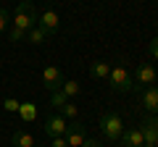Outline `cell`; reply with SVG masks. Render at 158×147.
I'll return each mask as SVG.
<instances>
[{
	"instance_id": "obj_21",
	"label": "cell",
	"mask_w": 158,
	"mask_h": 147,
	"mask_svg": "<svg viewBox=\"0 0 158 147\" xmlns=\"http://www.w3.org/2000/svg\"><path fill=\"white\" fill-rule=\"evenodd\" d=\"M148 53L153 55V61H158V37H153L150 45H148Z\"/></svg>"
},
{
	"instance_id": "obj_14",
	"label": "cell",
	"mask_w": 158,
	"mask_h": 147,
	"mask_svg": "<svg viewBox=\"0 0 158 147\" xmlns=\"http://www.w3.org/2000/svg\"><path fill=\"white\" fill-rule=\"evenodd\" d=\"M90 71H92V76H95V79H108V74H111V63L95 61V63H90Z\"/></svg>"
},
{
	"instance_id": "obj_8",
	"label": "cell",
	"mask_w": 158,
	"mask_h": 147,
	"mask_svg": "<svg viewBox=\"0 0 158 147\" xmlns=\"http://www.w3.org/2000/svg\"><path fill=\"white\" fill-rule=\"evenodd\" d=\"M42 81H45V89L48 92H58L63 84V74L58 66H48L45 71H42Z\"/></svg>"
},
{
	"instance_id": "obj_19",
	"label": "cell",
	"mask_w": 158,
	"mask_h": 147,
	"mask_svg": "<svg viewBox=\"0 0 158 147\" xmlns=\"http://www.w3.org/2000/svg\"><path fill=\"white\" fill-rule=\"evenodd\" d=\"M3 105H6V110H8V113H19V105H21V102H19V100H13V97H6V102H3Z\"/></svg>"
},
{
	"instance_id": "obj_4",
	"label": "cell",
	"mask_w": 158,
	"mask_h": 147,
	"mask_svg": "<svg viewBox=\"0 0 158 147\" xmlns=\"http://www.w3.org/2000/svg\"><path fill=\"white\" fill-rule=\"evenodd\" d=\"M156 79H158L156 68H153L150 63H140L137 71H135V92L145 89V87H156Z\"/></svg>"
},
{
	"instance_id": "obj_2",
	"label": "cell",
	"mask_w": 158,
	"mask_h": 147,
	"mask_svg": "<svg viewBox=\"0 0 158 147\" xmlns=\"http://www.w3.org/2000/svg\"><path fill=\"white\" fill-rule=\"evenodd\" d=\"M108 81H111L113 92H135V76L124 63H116L108 74Z\"/></svg>"
},
{
	"instance_id": "obj_13",
	"label": "cell",
	"mask_w": 158,
	"mask_h": 147,
	"mask_svg": "<svg viewBox=\"0 0 158 147\" xmlns=\"http://www.w3.org/2000/svg\"><path fill=\"white\" fill-rule=\"evenodd\" d=\"M24 40L29 42V45H42V42L48 40V32L42 26H34V29H29L27 32V37H24Z\"/></svg>"
},
{
	"instance_id": "obj_7",
	"label": "cell",
	"mask_w": 158,
	"mask_h": 147,
	"mask_svg": "<svg viewBox=\"0 0 158 147\" xmlns=\"http://www.w3.org/2000/svg\"><path fill=\"white\" fill-rule=\"evenodd\" d=\"M140 105L148 110V116H158V87L140 89Z\"/></svg>"
},
{
	"instance_id": "obj_6",
	"label": "cell",
	"mask_w": 158,
	"mask_h": 147,
	"mask_svg": "<svg viewBox=\"0 0 158 147\" xmlns=\"http://www.w3.org/2000/svg\"><path fill=\"white\" fill-rule=\"evenodd\" d=\"M63 139H66V145L69 147H82V142L87 139V131H85V124H79L77 118L69 124V129H66V134H63Z\"/></svg>"
},
{
	"instance_id": "obj_9",
	"label": "cell",
	"mask_w": 158,
	"mask_h": 147,
	"mask_svg": "<svg viewBox=\"0 0 158 147\" xmlns=\"http://www.w3.org/2000/svg\"><path fill=\"white\" fill-rule=\"evenodd\" d=\"M37 26H42L48 34H56V32H58V26H61V18H58V13L53 11V8H48V11H42V13H40Z\"/></svg>"
},
{
	"instance_id": "obj_23",
	"label": "cell",
	"mask_w": 158,
	"mask_h": 147,
	"mask_svg": "<svg viewBox=\"0 0 158 147\" xmlns=\"http://www.w3.org/2000/svg\"><path fill=\"white\" fill-rule=\"evenodd\" d=\"M82 147H106V145H103L100 139H85V142H82Z\"/></svg>"
},
{
	"instance_id": "obj_18",
	"label": "cell",
	"mask_w": 158,
	"mask_h": 147,
	"mask_svg": "<svg viewBox=\"0 0 158 147\" xmlns=\"http://www.w3.org/2000/svg\"><path fill=\"white\" fill-rule=\"evenodd\" d=\"M66 102H69L66 95H61V92H50V105H53V108H58V110H61Z\"/></svg>"
},
{
	"instance_id": "obj_15",
	"label": "cell",
	"mask_w": 158,
	"mask_h": 147,
	"mask_svg": "<svg viewBox=\"0 0 158 147\" xmlns=\"http://www.w3.org/2000/svg\"><path fill=\"white\" fill-rule=\"evenodd\" d=\"M58 92H61V95H66L69 97V100H71V97H77L79 95V92H82V87H79V81H74V79H63V84H61V89H58Z\"/></svg>"
},
{
	"instance_id": "obj_1",
	"label": "cell",
	"mask_w": 158,
	"mask_h": 147,
	"mask_svg": "<svg viewBox=\"0 0 158 147\" xmlns=\"http://www.w3.org/2000/svg\"><path fill=\"white\" fill-rule=\"evenodd\" d=\"M37 18H40V13H34L32 3H19L16 13L11 16V29H16V32L27 34L29 29L37 26Z\"/></svg>"
},
{
	"instance_id": "obj_24",
	"label": "cell",
	"mask_w": 158,
	"mask_h": 147,
	"mask_svg": "<svg viewBox=\"0 0 158 147\" xmlns=\"http://www.w3.org/2000/svg\"><path fill=\"white\" fill-rule=\"evenodd\" d=\"M19 3H34V0H19Z\"/></svg>"
},
{
	"instance_id": "obj_20",
	"label": "cell",
	"mask_w": 158,
	"mask_h": 147,
	"mask_svg": "<svg viewBox=\"0 0 158 147\" xmlns=\"http://www.w3.org/2000/svg\"><path fill=\"white\" fill-rule=\"evenodd\" d=\"M8 21H11V13H8L6 8H0V34H3V29L8 26Z\"/></svg>"
},
{
	"instance_id": "obj_10",
	"label": "cell",
	"mask_w": 158,
	"mask_h": 147,
	"mask_svg": "<svg viewBox=\"0 0 158 147\" xmlns=\"http://www.w3.org/2000/svg\"><path fill=\"white\" fill-rule=\"evenodd\" d=\"M66 129H69V121L63 118L61 113L50 116V118L45 121V134L48 137H63V134H66Z\"/></svg>"
},
{
	"instance_id": "obj_12",
	"label": "cell",
	"mask_w": 158,
	"mask_h": 147,
	"mask_svg": "<svg viewBox=\"0 0 158 147\" xmlns=\"http://www.w3.org/2000/svg\"><path fill=\"white\" fill-rule=\"evenodd\" d=\"M11 147H34V137L24 129H16L11 137Z\"/></svg>"
},
{
	"instance_id": "obj_17",
	"label": "cell",
	"mask_w": 158,
	"mask_h": 147,
	"mask_svg": "<svg viewBox=\"0 0 158 147\" xmlns=\"http://www.w3.org/2000/svg\"><path fill=\"white\" fill-rule=\"evenodd\" d=\"M61 116H63V118H66V121H69V118H71V121H74V118H77V116H79V108H77V105H74V102H71V100H69V102H66V105H63V108H61Z\"/></svg>"
},
{
	"instance_id": "obj_22",
	"label": "cell",
	"mask_w": 158,
	"mask_h": 147,
	"mask_svg": "<svg viewBox=\"0 0 158 147\" xmlns=\"http://www.w3.org/2000/svg\"><path fill=\"white\" fill-rule=\"evenodd\" d=\"M50 147H69L63 137H50Z\"/></svg>"
},
{
	"instance_id": "obj_3",
	"label": "cell",
	"mask_w": 158,
	"mask_h": 147,
	"mask_svg": "<svg viewBox=\"0 0 158 147\" xmlns=\"http://www.w3.org/2000/svg\"><path fill=\"white\" fill-rule=\"evenodd\" d=\"M98 126H100L103 137H106L108 142H118V137H121V131H124V121H121V116H118V113H113V110L100 113Z\"/></svg>"
},
{
	"instance_id": "obj_11",
	"label": "cell",
	"mask_w": 158,
	"mask_h": 147,
	"mask_svg": "<svg viewBox=\"0 0 158 147\" xmlns=\"http://www.w3.org/2000/svg\"><path fill=\"white\" fill-rule=\"evenodd\" d=\"M118 142H121L124 147H142V145H145V142H142L140 126H129V129H124L121 137H118Z\"/></svg>"
},
{
	"instance_id": "obj_16",
	"label": "cell",
	"mask_w": 158,
	"mask_h": 147,
	"mask_svg": "<svg viewBox=\"0 0 158 147\" xmlns=\"http://www.w3.org/2000/svg\"><path fill=\"white\" fill-rule=\"evenodd\" d=\"M19 116H21L24 121H34L37 118V105H34V102H21V105H19Z\"/></svg>"
},
{
	"instance_id": "obj_5",
	"label": "cell",
	"mask_w": 158,
	"mask_h": 147,
	"mask_svg": "<svg viewBox=\"0 0 158 147\" xmlns=\"http://www.w3.org/2000/svg\"><path fill=\"white\" fill-rule=\"evenodd\" d=\"M142 147H158V116H145L142 118Z\"/></svg>"
},
{
	"instance_id": "obj_25",
	"label": "cell",
	"mask_w": 158,
	"mask_h": 147,
	"mask_svg": "<svg viewBox=\"0 0 158 147\" xmlns=\"http://www.w3.org/2000/svg\"><path fill=\"white\" fill-rule=\"evenodd\" d=\"M34 147H37V145H34Z\"/></svg>"
}]
</instances>
